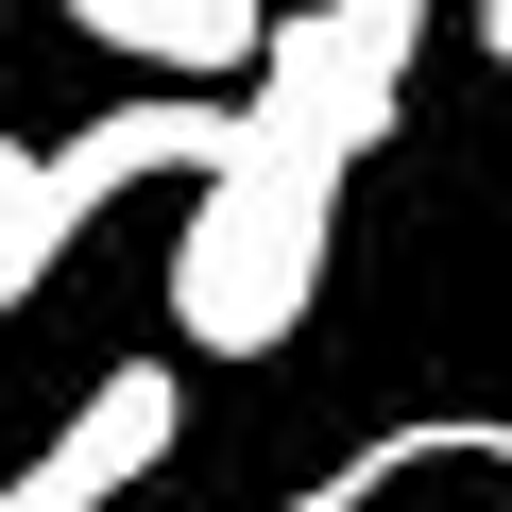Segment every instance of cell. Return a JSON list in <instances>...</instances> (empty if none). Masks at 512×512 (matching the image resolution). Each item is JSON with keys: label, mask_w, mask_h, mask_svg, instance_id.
<instances>
[{"label": "cell", "mask_w": 512, "mask_h": 512, "mask_svg": "<svg viewBox=\"0 0 512 512\" xmlns=\"http://www.w3.org/2000/svg\"><path fill=\"white\" fill-rule=\"evenodd\" d=\"M171 427H188V376H171V359H120L18 478H0V512H120V495L171 461Z\"/></svg>", "instance_id": "3957f363"}, {"label": "cell", "mask_w": 512, "mask_h": 512, "mask_svg": "<svg viewBox=\"0 0 512 512\" xmlns=\"http://www.w3.org/2000/svg\"><path fill=\"white\" fill-rule=\"evenodd\" d=\"M18 171H35V154H18V137H0V205H18Z\"/></svg>", "instance_id": "9c48e42d"}, {"label": "cell", "mask_w": 512, "mask_h": 512, "mask_svg": "<svg viewBox=\"0 0 512 512\" xmlns=\"http://www.w3.org/2000/svg\"><path fill=\"white\" fill-rule=\"evenodd\" d=\"M69 35L137 52L154 86H256V52H274V0H69Z\"/></svg>", "instance_id": "5b68a950"}, {"label": "cell", "mask_w": 512, "mask_h": 512, "mask_svg": "<svg viewBox=\"0 0 512 512\" xmlns=\"http://www.w3.org/2000/svg\"><path fill=\"white\" fill-rule=\"evenodd\" d=\"M222 137H239V103H205V86H137V103H103L86 137H52V154L18 171V205H0V325L52 291V256H69L120 188H205Z\"/></svg>", "instance_id": "7a4b0ae2"}, {"label": "cell", "mask_w": 512, "mask_h": 512, "mask_svg": "<svg viewBox=\"0 0 512 512\" xmlns=\"http://www.w3.org/2000/svg\"><path fill=\"white\" fill-rule=\"evenodd\" d=\"M342 35H359L376 69H410V52H427V0H342Z\"/></svg>", "instance_id": "52a82bcc"}, {"label": "cell", "mask_w": 512, "mask_h": 512, "mask_svg": "<svg viewBox=\"0 0 512 512\" xmlns=\"http://www.w3.org/2000/svg\"><path fill=\"white\" fill-rule=\"evenodd\" d=\"M325 239H342V154L291 137L274 103H239V137H222V171L188 188V239H171L188 359H274L325 291Z\"/></svg>", "instance_id": "6da1fadb"}, {"label": "cell", "mask_w": 512, "mask_h": 512, "mask_svg": "<svg viewBox=\"0 0 512 512\" xmlns=\"http://www.w3.org/2000/svg\"><path fill=\"white\" fill-rule=\"evenodd\" d=\"M239 103H274L291 137H325V154L359 171V154L410 120V69H376V52L342 35V0H308V18H274V52H256V86H239Z\"/></svg>", "instance_id": "277c9868"}, {"label": "cell", "mask_w": 512, "mask_h": 512, "mask_svg": "<svg viewBox=\"0 0 512 512\" xmlns=\"http://www.w3.org/2000/svg\"><path fill=\"white\" fill-rule=\"evenodd\" d=\"M478 52H495V69H512V0H478Z\"/></svg>", "instance_id": "ba28073f"}, {"label": "cell", "mask_w": 512, "mask_h": 512, "mask_svg": "<svg viewBox=\"0 0 512 512\" xmlns=\"http://www.w3.org/2000/svg\"><path fill=\"white\" fill-rule=\"evenodd\" d=\"M427 461H512V410H427V427H376V444H342L308 495H274V512H376L393 478H427Z\"/></svg>", "instance_id": "8992f818"}]
</instances>
